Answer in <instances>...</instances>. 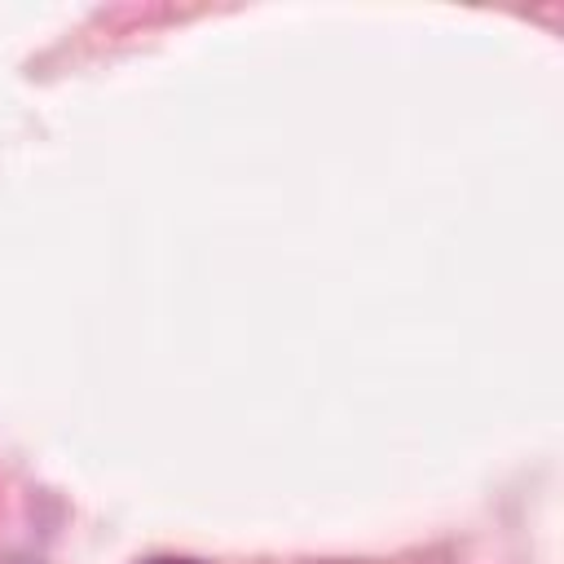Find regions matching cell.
<instances>
[{
    "label": "cell",
    "instance_id": "6da1fadb",
    "mask_svg": "<svg viewBox=\"0 0 564 564\" xmlns=\"http://www.w3.org/2000/svg\"><path fill=\"white\" fill-rule=\"evenodd\" d=\"M145 564H194V560H145Z\"/></svg>",
    "mask_w": 564,
    "mask_h": 564
}]
</instances>
